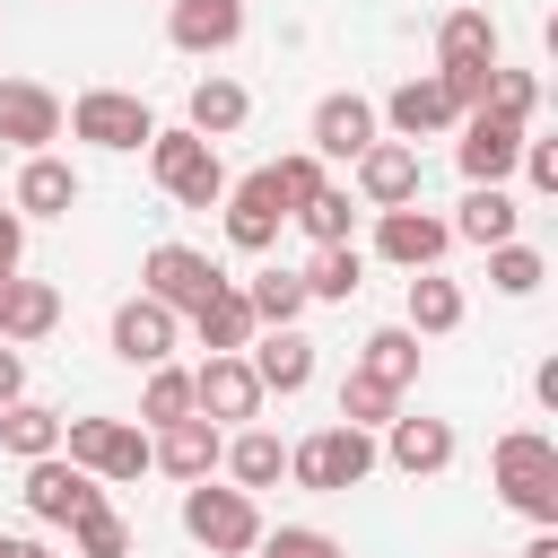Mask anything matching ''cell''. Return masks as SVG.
Instances as JSON below:
<instances>
[{
	"mask_svg": "<svg viewBox=\"0 0 558 558\" xmlns=\"http://www.w3.org/2000/svg\"><path fill=\"white\" fill-rule=\"evenodd\" d=\"M0 558H52L44 541H17V532H0Z\"/></svg>",
	"mask_w": 558,
	"mask_h": 558,
	"instance_id": "46",
	"label": "cell"
},
{
	"mask_svg": "<svg viewBox=\"0 0 558 558\" xmlns=\"http://www.w3.org/2000/svg\"><path fill=\"white\" fill-rule=\"evenodd\" d=\"M523 558H558V532H549V523H541V532H532V549H523Z\"/></svg>",
	"mask_w": 558,
	"mask_h": 558,
	"instance_id": "47",
	"label": "cell"
},
{
	"mask_svg": "<svg viewBox=\"0 0 558 558\" xmlns=\"http://www.w3.org/2000/svg\"><path fill=\"white\" fill-rule=\"evenodd\" d=\"M357 375H375V384L410 392V375H418V331H410V323H392V331H366V349H357Z\"/></svg>",
	"mask_w": 558,
	"mask_h": 558,
	"instance_id": "25",
	"label": "cell"
},
{
	"mask_svg": "<svg viewBox=\"0 0 558 558\" xmlns=\"http://www.w3.org/2000/svg\"><path fill=\"white\" fill-rule=\"evenodd\" d=\"M244 305H253V323H296L314 296H305V279H296V270H262V279L244 288Z\"/></svg>",
	"mask_w": 558,
	"mask_h": 558,
	"instance_id": "34",
	"label": "cell"
},
{
	"mask_svg": "<svg viewBox=\"0 0 558 558\" xmlns=\"http://www.w3.org/2000/svg\"><path fill=\"white\" fill-rule=\"evenodd\" d=\"M244 113H253V96H244L235 78H192V131H201V140L244 131Z\"/></svg>",
	"mask_w": 558,
	"mask_h": 558,
	"instance_id": "28",
	"label": "cell"
},
{
	"mask_svg": "<svg viewBox=\"0 0 558 558\" xmlns=\"http://www.w3.org/2000/svg\"><path fill=\"white\" fill-rule=\"evenodd\" d=\"M61 453L96 480H140L148 471V436L131 418H61Z\"/></svg>",
	"mask_w": 558,
	"mask_h": 558,
	"instance_id": "5",
	"label": "cell"
},
{
	"mask_svg": "<svg viewBox=\"0 0 558 558\" xmlns=\"http://www.w3.org/2000/svg\"><path fill=\"white\" fill-rule=\"evenodd\" d=\"M218 209H227V244H235V253H270L279 227H288V201H279V183H270V166L244 174V183H227Z\"/></svg>",
	"mask_w": 558,
	"mask_h": 558,
	"instance_id": "8",
	"label": "cell"
},
{
	"mask_svg": "<svg viewBox=\"0 0 558 558\" xmlns=\"http://www.w3.org/2000/svg\"><path fill=\"white\" fill-rule=\"evenodd\" d=\"M541 279H549V262H541L532 244H514V235L488 244V288H497V296H532Z\"/></svg>",
	"mask_w": 558,
	"mask_h": 558,
	"instance_id": "33",
	"label": "cell"
},
{
	"mask_svg": "<svg viewBox=\"0 0 558 558\" xmlns=\"http://www.w3.org/2000/svg\"><path fill=\"white\" fill-rule=\"evenodd\" d=\"M523 174H532V192H558V140H532L523 131V157H514Z\"/></svg>",
	"mask_w": 558,
	"mask_h": 558,
	"instance_id": "43",
	"label": "cell"
},
{
	"mask_svg": "<svg viewBox=\"0 0 558 558\" xmlns=\"http://www.w3.org/2000/svg\"><path fill=\"white\" fill-rule=\"evenodd\" d=\"M445 244H453V227H445V218H427L418 201L375 209V253H384V262H401V270H436V262H445Z\"/></svg>",
	"mask_w": 558,
	"mask_h": 558,
	"instance_id": "9",
	"label": "cell"
},
{
	"mask_svg": "<svg viewBox=\"0 0 558 558\" xmlns=\"http://www.w3.org/2000/svg\"><path fill=\"white\" fill-rule=\"evenodd\" d=\"M244 349H253L244 366L262 375V392H305V384H314V340H305L296 323H270V331L244 340Z\"/></svg>",
	"mask_w": 558,
	"mask_h": 558,
	"instance_id": "17",
	"label": "cell"
},
{
	"mask_svg": "<svg viewBox=\"0 0 558 558\" xmlns=\"http://www.w3.org/2000/svg\"><path fill=\"white\" fill-rule=\"evenodd\" d=\"M148 174H157V183H166V201H183V209H218V201H227V166H218V140H201L192 122L148 140Z\"/></svg>",
	"mask_w": 558,
	"mask_h": 558,
	"instance_id": "1",
	"label": "cell"
},
{
	"mask_svg": "<svg viewBox=\"0 0 558 558\" xmlns=\"http://www.w3.org/2000/svg\"><path fill=\"white\" fill-rule=\"evenodd\" d=\"M488 113H506V122H532L541 113V78L532 70H488V96H480Z\"/></svg>",
	"mask_w": 558,
	"mask_h": 558,
	"instance_id": "37",
	"label": "cell"
},
{
	"mask_svg": "<svg viewBox=\"0 0 558 558\" xmlns=\"http://www.w3.org/2000/svg\"><path fill=\"white\" fill-rule=\"evenodd\" d=\"M17 253H26V218H17V209H0V279L17 270Z\"/></svg>",
	"mask_w": 558,
	"mask_h": 558,
	"instance_id": "45",
	"label": "cell"
},
{
	"mask_svg": "<svg viewBox=\"0 0 558 558\" xmlns=\"http://www.w3.org/2000/svg\"><path fill=\"white\" fill-rule=\"evenodd\" d=\"M87 506H105V480L96 471H78L70 453H35L26 462V514L35 523H78Z\"/></svg>",
	"mask_w": 558,
	"mask_h": 558,
	"instance_id": "7",
	"label": "cell"
},
{
	"mask_svg": "<svg viewBox=\"0 0 558 558\" xmlns=\"http://www.w3.org/2000/svg\"><path fill=\"white\" fill-rule=\"evenodd\" d=\"M174 314L157 305V296H131V305H113V357L122 366H166L174 357Z\"/></svg>",
	"mask_w": 558,
	"mask_h": 558,
	"instance_id": "13",
	"label": "cell"
},
{
	"mask_svg": "<svg viewBox=\"0 0 558 558\" xmlns=\"http://www.w3.org/2000/svg\"><path fill=\"white\" fill-rule=\"evenodd\" d=\"M183 532H192L209 558H244V549L262 541V506H253V488H209V480H192V488H183Z\"/></svg>",
	"mask_w": 558,
	"mask_h": 558,
	"instance_id": "4",
	"label": "cell"
},
{
	"mask_svg": "<svg viewBox=\"0 0 558 558\" xmlns=\"http://www.w3.org/2000/svg\"><path fill=\"white\" fill-rule=\"evenodd\" d=\"M305 279V296H357V279H366V253L357 244H314V270H296Z\"/></svg>",
	"mask_w": 558,
	"mask_h": 558,
	"instance_id": "32",
	"label": "cell"
},
{
	"mask_svg": "<svg viewBox=\"0 0 558 558\" xmlns=\"http://www.w3.org/2000/svg\"><path fill=\"white\" fill-rule=\"evenodd\" d=\"M0 140L9 148H44V140H61V96L52 87H35V78H0Z\"/></svg>",
	"mask_w": 558,
	"mask_h": 558,
	"instance_id": "15",
	"label": "cell"
},
{
	"mask_svg": "<svg viewBox=\"0 0 558 558\" xmlns=\"http://www.w3.org/2000/svg\"><path fill=\"white\" fill-rule=\"evenodd\" d=\"M462 174L471 183H506L514 174V157H523V122H506V113H488V105H471L462 113Z\"/></svg>",
	"mask_w": 558,
	"mask_h": 558,
	"instance_id": "11",
	"label": "cell"
},
{
	"mask_svg": "<svg viewBox=\"0 0 558 558\" xmlns=\"http://www.w3.org/2000/svg\"><path fill=\"white\" fill-rule=\"evenodd\" d=\"M218 462L235 471V488H279V471H288V445H279L270 427H244V436H235Z\"/></svg>",
	"mask_w": 558,
	"mask_h": 558,
	"instance_id": "30",
	"label": "cell"
},
{
	"mask_svg": "<svg viewBox=\"0 0 558 558\" xmlns=\"http://www.w3.org/2000/svg\"><path fill=\"white\" fill-rule=\"evenodd\" d=\"M61 323V296L44 288V279H17L9 270V314H0V340H44Z\"/></svg>",
	"mask_w": 558,
	"mask_h": 558,
	"instance_id": "29",
	"label": "cell"
},
{
	"mask_svg": "<svg viewBox=\"0 0 558 558\" xmlns=\"http://www.w3.org/2000/svg\"><path fill=\"white\" fill-rule=\"evenodd\" d=\"M392 410H401L392 384H375V375H349V384H340V418H349V427H384Z\"/></svg>",
	"mask_w": 558,
	"mask_h": 558,
	"instance_id": "39",
	"label": "cell"
},
{
	"mask_svg": "<svg viewBox=\"0 0 558 558\" xmlns=\"http://www.w3.org/2000/svg\"><path fill=\"white\" fill-rule=\"evenodd\" d=\"M192 410H201V418H253V410H262V375L244 366V349H218V357L192 375Z\"/></svg>",
	"mask_w": 558,
	"mask_h": 558,
	"instance_id": "12",
	"label": "cell"
},
{
	"mask_svg": "<svg viewBox=\"0 0 558 558\" xmlns=\"http://www.w3.org/2000/svg\"><path fill=\"white\" fill-rule=\"evenodd\" d=\"M497 497L532 523H558V445L541 427H514L497 436Z\"/></svg>",
	"mask_w": 558,
	"mask_h": 558,
	"instance_id": "3",
	"label": "cell"
},
{
	"mask_svg": "<svg viewBox=\"0 0 558 558\" xmlns=\"http://www.w3.org/2000/svg\"><path fill=\"white\" fill-rule=\"evenodd\" d=\"M357 192H366L375 209L418 201V148H410V140H375V148H357Z\"/></svg>",
	"mask_w": 558,
	"mask_h": 558,
	"instance_id": "19",
	"label": "cell"
},
{
	"mask_svg": "<svg viewBox=\"0 0 558 558\" xmlns=\"http://www.w3.org/2000/svg\"><path fill=\"white\" fill-rule=\"evenodd\" d=\"M244 35V0H174L166 9V44L174 52H227Z\"/></svg>",
	"mask_w": 558,
	"mask_h": 558,
	"instance_id": "18",
	"label": "cell"
},
{
	"mask_svg": "<svg viewBox=\"0 0 558 558\" xmlns=\"http://www.w3.org/2000/svg\"><path fill=\"white\" fill-rule=\"evenodd\" d=\"M514 218H523V209L506 201V183H471V201H462V218H453V235L488 253V244H506V235H514Z\"/></svg>",
	"mask_w": 558,
	"mask_h": 558,
	"instance_id": "24",
	"label": "cell"
},
{
	"mask_svg": "<svg viewBox=\"0 0 558 558\" xmlns=\"http://www.w3.org/2000/svg\"><path fill=\"white\" fill-rule=\"evenodd\" d=\"M262 558H340V541L331 532H314V523H279L270 541H253Z\"/></svg>",
	"mask_w": 558,
	"mask_h": 558,
	"instance_id": "41",
	"label": "cell"
},
{
	"mask_svg": "<svg viewBox=\"0 0 558 558\" xmlns=\"http://www.w3.org/2000/svg\"><path fill=\"white\" fill-rule=\"evenodd\" d=\"M270 183H279V201H288V218H296V209L323 192V157H314V148H296V157H279V166H270Z\"/></svg>",
	"mask_w": 558,
	"mask_h": 558,
	"instance_id": "40",
	"label": "cell"
},
{
	"mask_svg": "<svg viewBox=\"0 0 558 558\" xmlns=\"http://www.w3.org/2000/svg\"><path fill=\"white\" fill-rule=\"evenodd\" d=\"M70 201H78V174L35 148V157L17 166V218H70Z\"/></svg>",
	"mask_w": 558,
	"mask_h": 558,
	"instance_id": "23",
	"label": "cell"
},
{
	"mask_svg": "<svg viewBox=\"0 0 558 558\" xmlns=\"http://www.w3.org/2000/svg\"><path fill=\"white\" fill-rule=\"evenodd\" d=\"M384 122H392V140H410V148H418V140H436V131H445V122H462V113H453L445 78L427 70V78H401V87L384 96Z\"/></svg>",
	"mask_w": 558,
	"mask_h": 558,
	"instance_id": "16",
	"label": "cell"
},
{
	"mask_svg": "<svg viewBox=\"0 0 558 558\" xmlns=\"http://www.w3.org/2000/svg\"><path fill=\"white\" fill-rule=\"evenodd\" d=\"M70 541H78V558H131V523H122L113 506H87V514L70 523Z\"/></svg>",
	"mask_w": 558,
	"mask_h": 558,
	"instance_id": "36",
	"label": "cell"
},
{
	"mask_svg": "<svg viewBox=\"0 0 558 558\" xmlns=\"http://www.w3.org/2000/svg\"><path fill=\"white\" fill-rule=\"evenodd\" d=\"M140 418H148V427H174V418H192V375H183V366H148Z\"/></svg>",
	"mask_w": 558,
	"mask_h": 558,
	"instance_id": "35",
	"label": "cell"
},
{
	"mask_svg": "<svg viewBox=\"0 0 558 558\" xmlns=\"http://www.w3.org/2000/svg\"><path fill=\"white\" fill-rule=\"evenodd\" d=\"M140 279H148V288H140V296H157V305H166V314H192V305H201V296H209V288H218V279H227V270H218V262H209V253H192V244H157V253H148V270H140Z\"/></svg>",
	"mask_w": 558,
	"mask_h": 558,
	"instance_id": "10",
	"label": "cell"
},
{
	"mask_svg": "<svg viewBox=\"0 0 558 558\" xmlns=\"http://www.w3.org/2000/svg\"><path fill=\"white\" fill-rule=\"evenodd\" d=\"M453 61H497V17L488 9H453L436 26V70H453Z\"/></svg>",
	"mask_w": 558,
	"mask_h": 558,
	"instance_id": "27",
	"label": "cell"
},
{
	"mask_svg": "<svg viewBox=\"0 0 558 558\" xmlns=\"http://www.w3.org/2000/svg\"><path fill=\"white\" fill-rule=\"evenodd\" d=\"M0 314H9V279H0Z\"/></svg>",
	"mask_w": 558,
	"mask_h": 558,
	"instance_id": "48",
	"label": "cell"
},
{
	"mask_svg": "<svg viewBox=\"0 0 558 558\" xmlns=\"http://www.w3.org/2000/svg\"><path fill=\"white\" fill-rule=\"evenodd\" d=\"M375 148V105L366 96H323L314 105V157H357Z\"/></svg>",
	"mask_w": 558,
	"mask_h": 558,
	"instance_id": "21",
	"label": "cell"
},
{
	"mask_svg": "<svg viewBox=\"0 0 558 558\" xmlns=\"http://www.w3.org/2000/svg\"><path fill=\"white\" fill-rule=\"evenodd\" d=\"M9 401H26V357H17V340H0V410Z\"/></svg>",
	"mask_w": 558,
	"mask_h": 558,
	"instance_id": "44",
	"label": "cell"
},
{
	"mask_svg": "<svg viewBox=\"0 0 558 558\" xmlns=\"http://www.w3.org/2000/svg\"><path fill=\"white\" fill-rule=\"evenodd\" d=\"M296 227H305L314 244H349V227H357V209H349V192H331V183H323V192H314V201L296 209Z\"/></svg>",
	"mask_w": 558,
	"mask_h": 558,
	"instance_id": "38",
	"label": "cell"
},
{
	"mask_svg": "<svg viewBox=\"0 0 558 558\" xmlns=\"http://www.w3.org/2000/svg\"><path fill=\"white\" fill-rule=\"evenodd\" d=\"M192 331H201V349L218 357V349H244V340H253L262 323H253V305H244V288H235V279H218V288H209V296L192 305Z\"/></svg>",
	"mask_w": 558,
	"mask_h": 558,
	"instance_id": "22",
	"label": "cell"
},
{
	"mask_svg": "<svg viewBox=\"0 0 558 558\" xmlns=\"http://www.w3.org/2000/svg\"><path fill=\"white\" fill-rule=\"evenodd\" d=\"M453 323H462V288L436 279V270H410V331L436 340V331H453Z\"/></svg>",
	"mask_w": 558,
	"mask_h": 558,
	"instance_id": "31",
	"label": "cell"
},
{
	"mask_svg": "<svg viewBox=\"0 0 558 558\" xmlns=\"http://www.w3.org/2000/svg\"><path fill=\"white\" fill-rule=\"evenodd\" d=\"M244 558H253V549H244Z\"/></svg>",
	"mask_w": 558,
	"mask_h": 558,
	"instance_id": "49",
	"label": "cell"
},
{
	"mask_svg": "<svg viewBox=\"0 0 558 558\" xmlns=\"http://www.w3.org/2000/svg\"><path fill=\"white\" fill-rule=\"evenodd\" d=\"M366 471H375V436H366V427H349V418H331L323 436L288 445V480H296V488H314V497H349Z\"/></svg>",
	"mask_w": 558,
	"mask_h": 558,
	"instance_id": "2",
	"label": "cell"
},
{
	"mask_svg": "<svg viewBox=\"0 0 558 558\" xmlns=\"http://www.w3.org/2000/svg\"><path fill=\"white\" fill-rule=\"evenodd\" d=\"M0 453H17V462L61 453V410H44V401H9V410H0Z\"/></svg>",
	"mask_w": 558,
	"mask_h": 558,
	"instance_id": "26",
	"label": "cell"
},
{
	"mask_svg": "<svg viewBox=\"0 0 558 558\" xmlns=\"http://www.w3.org/2000/svg\"><path fill=\"white\" fill-rule=\"evenodd\" d=\"M488 70H497V61H453V70H436L445 96H453V113H471V105L488 96Z\"/></svg>",
	"mask_w": 558,
	"mask_h": 558,
	"instance_id": "42",
	"label": "cell"
},
{
	"mask_svg": "<svg viewBox=\"0 0 558 558\" xmlns=\"http://www.w3.org/2000/svg\"><path fill=\"white\" fill-rule=\"evenodd\" d=\"M384 453H392V471H410V480H436L445 462H453V427L445 418H384Z\"/></svg>",
	"mask_w": 558,
	"mask_h": 558,
	"instance_id": "20",
	"label": "cell"
},
{
	"mask_svg": "<svg viewBox=\"0 0 558 558\" xmlns=\"http://www.w3.org/2000/svg\"><path fill=\"white\" fill-rule=\"evenodd\" d=\"M218 453H227V436H218V418H174V427H157V445H148V462L166 471V480H209L218 471Z\"/></svg>",
	"mask_w": 558,
	"mask_h": 558,
	"instance_id": "14",
	"label": "cell"
},
{
	"mask_svg": "<svg viewBox=\"0 0 558 558\" xmlns=\"http://www.w3.org/2000/svg\"><path fill=\"white\" fill-rule=\"evenodd\" d=\"M70 140H87V148H140V140H157V113L131 87H87L70 105Z\"/></svg>",
	"mask_w": 558,
	"mask_h": 558,
	"instance_id": "6",
	"label": "cell"
}]
</instances>
